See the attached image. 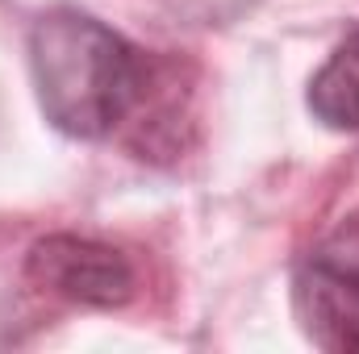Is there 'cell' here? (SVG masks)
<instances>
[{"label": "cell", "mask_w": 359, "mask_h": 354, "mask_svg": "<svg viewBox=\"0 0 359 354\" xmlns=\"http://www.w3.org/2000/svg\"><path fill=\"white\" fill-rule=\"evenodd\" d=\"M29 71L46 121L84 142L109 138L147 92L142 55L80 8H50L34 21Z\"/></svg>", "instance_id": "6da1fadb"}, {"label": "cell", "mask_w": 359, "mask_h": 354, "mask_svg": "<svg viewBox=\"0 0 359 354\" xmlns=\"http://www.w3.org/2000/svg\"><path fill=\"white\" fill-rule=\"evenodd\" d=\"M25 275L50 292L63 296L72 304H88V309H121L134 292H138V275L134 263L96 238H76V234H50L42 242H34Z\"/></svg>", "instance_id": "7a4b0ae2"}, {"label": "cell", "mask_w": 359, "mask_h": 354, "mask_svg": "<svg viewBox=\"0 0 359 354\" xmlns=\"http://www.w3.org/2000/svg\"><path fill=\"white\" fill-rule=\"evenodd\" d=\"M292 304L313 346L359 354V242L343 238L313 250L292 279Z\"/></svg>", "instance_id": "3957f363"}, {"label": "cell", "mask_w": 359, "mask_h": 354, "mask_svg": "<svg viewBox=\"0 0 359 354\" xmlns=\"http://www.w3.org/2000/svg\"><path fill=\"white\" fill-rule=\"evenodd\" d=\"M305 104L326 129H359V29H351L318 67Z\"/></svg>", "instance_id": "277c9868"}]
</instances>
